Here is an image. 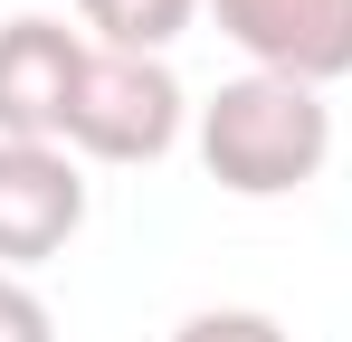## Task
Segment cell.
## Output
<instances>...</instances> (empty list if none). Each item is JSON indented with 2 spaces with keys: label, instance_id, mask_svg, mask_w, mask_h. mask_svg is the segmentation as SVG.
<instances>
[{
  "label": "cell",
  "instance_id": "5b68a950",
  "mask_svg": "<svg viewBox=\"0 0 352 342\" xmlns=\"http://www.w3.org/2000/svg\"><path fill=\"white\" fill-rule=\"evenodd\" d=\"M86 38L67 19H10L0 29V143H67L76 114V76H86Z\"/></svg>",
  "mask_w": 352,
  "mask_h": 342
},
{
  "label": "cell",
  "instance_id": "7a4b0ae2",
  "mask_svg": "<svg viewBox=\"0 0 352 342\" xmlns=\"http://www.w3.org/2000/svg\"><path fill=\"white\" fill-rule=\"evenodd\" d=\"M190 124V95L162 57H124L96 48L86 76H76V114H67V152L86 162H162Z\"/></svg>",
  "mask_w": 352,
  "mask_h": 342
},
{
  "label": "cell",
  "instance_id": "3957f363",
  "mask_svg": "<svg viewBox=\"0 0 352 342\" xmlns=\"http://www.w3.org/2000/svg\"><path fill=\"white\" fill-rule=\"evenodd\" d=\"M219 19V38L248 48L257 76H295V86H333L352 76V0H200Z\"/></svg>",
  "mask_w": 352,
  "mask_h": 342
},
{
  "label": "cell",
  "instance_id": "277c9868",
  "mask_svg": "<svg viewBox=\"0 0 352 342\" xmlns=\"http://www.w3.org/2000/svg\"><path fill=\"white\" fill-rule=\"evenodd\" d=\"M86 228V171L67 143H0V276L48 266Z\"/></svg>",
  "mask_w": 352,
  "mask_h": 342
},
{
  "label": "cell",
  "instance_id": "6da1fadb",
  "mask_svg": "<svg viewBox=\"0 0 352 342\" xmlns=\"http://www.w3.org/2000/svg\"><path fill=\"white\" fill-rule=\"evenodd\" d=\"M200 162L229 200H286L314 171L333 162V105L324 86H295V76H229L210 105H200Z\"/></svg>",
  "mask_w": 352,
  "mask_h": 342
},
{
  "label": "cell",
  "instance_id": "52a82bcc",
  "mask_svg": "<svg viewBox=\"0 0 352 342\" xmlns=\"http://www.w3.org/2000/svg\"><path fill=\"white\" fill-rule=\"evenodd\" d=\"M172 342H295V333L276 314H257V304H210V314L172 323Z\"/></svg>",
  "mask_w": 352,
  "mask_h": 342
},
{
  "label": "cell",
  "instance_id": "ba28073f",
  "mask_svg": "<svg viewBox=\"0 0 352 342\" xmlns=\"http://www.w3.org/2000/svg\"><path fill=\"white\" fill-rule=\"evenodd\" d=\"M0 342H58V314L38 304L29 276H0Z\"/></svg>",
  "mask_w": 352,
  "mask_h": 342
},
{
  "label": "cell",
  "instance_id": "8992f818",
  "mask_svg": "<svg viewBox=\"0 0 352 342\" xmlns=\"http://www.w3.org/2000/svg\"><path fill=\"white\" fill-rule=\"evenodd\" d=\"M76 19L105 38V48H124V57H162L200 19V0H76Z\"/></svg>",
  "mask_w": 352,
  "mask_h": 342
}]
</instances>
